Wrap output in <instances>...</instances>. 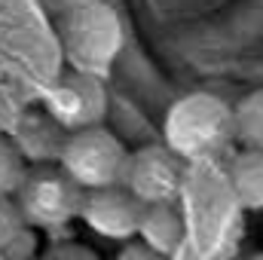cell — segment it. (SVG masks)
Masks as SVG:
<instances>
[{"instance_id":"obj_3","label":"cell","mask_w":263,"mask_h":260,"mask_svg":"<svg viewBox=\"0 0 263 260\" xmlns=\"http://www.w3.org/2000/svg\"><path fill=\"white\" fill-rule=\"evenodd\" d=\"M15 202L34 230L62 233L80 214L83 187L59 162H31L15 190Z\"/></svg>"},{"instance_id":"obj_7","label":"cell","mask_w":263,"mask_h":260,"mask_svg":"<svg viewBox=\"0 0 263 260\" xmlns=\"http://www.w3.org/2000/svg\"><path fill=\"white\" fill-rule=\"evenodd\" d=\"M144 202L132 193L126 184H110V187H89L83 190L80 202V220L101 239L110 242H126L138 233Z\"/></svg>"},{"instance_id":"obj_2","label":"cell","mask_w":263,"mask_h":260,"mask_svg":"<svg viewBox=\"0 0 263 260\" xmlns=\"http://www.w3.org/2000/svg\"><path fill=\"white\" fill-rule=\"evenodd\" d=\"M162 138L184 159H214L236 141L233 107L211 92H190L168 107Z\"/></svg>"},{"instance_id":"obj_8","label":"cell","mask_w":263,"mask_h":260,"mask_svg":"<svg viewBox=\"0 0 263 260\" xmlns=\"http://www.w3.org/2000/svg\"><path fill=\"white\" fill-rule=\"evenodd\" d=\"M9 138L15 141V147L22 150V156L28 162H59V153L65 147L67 129L40 104V107L25 110L15 120Z\"/></svg>"},{"instance_id":"obj_9","label":"cell","mask_w":263,"mask_h":260,"mask_svg":"<svg viewBox=\"0 0 263 260\" xmlns=\"http://www.w3.org/2000/svg\"><path fill=\"white\" fill-rule=\"evenodd\" d=\"M159 257L162 254H178L184 236H187V224L184 214L178 211L175 202H147L138 220V233Z\"/></svg>"},{"instance_id":"obj_10","label":"cell","mask_w":263,"mask_h":260,"mask_svg":"<svg viewBox=\"0 0 263 260\" xmlns=\"http://www.w3.org/2000/svg\"><path fill=\"white\" fill-rule=\"evenodd\" d=\"M37 254V230L25 220L15 196H0V260Z\"/></svg>"},{"instance_id":"obj_5","label":"cell","mask_w":263,"mask_h":260,"mask_svg":"<svg viewBox=\"0 0 263 260\" xmlns=\"http://www.w3.org/2000/svg\"><path fill=\"white\" fill-rule=\"evenodd\" d=\"M67 132L86 129V126H98L107 117V89H104V77L70 67L65 70L46 92L40 101Z\"/></svg>"},{"instance_id":"obj_4","label":"cell","mask_w":263,"mask_h":260,"mask_svg":"<svg viewBox=\"0 0 263 260\" xmlns=\"http://www.w3.org/2000/svg\"><path fill=\"white\" fill-rule=\"evenodd\" d=\"M126 159H129V150L123 147V141L101 123L67 132L65 147L59 153V165L83 190L123 184Z\"/></svg>"},{"instance_id":"obj_15","label":"cell","mask_w":263,"mask_h":260,"mask_svg":"<svg viewBox=\"0 0 263 260\" xmlns=\"http://www.w3.org/2000/svg\"><path fill=\"white\" fill-rule=\"evenodd\" d=\"M120 257H144V260H153L159 257L141 236H132V239H126L123 245H120Z\"/></svg>"},{"instance_id":"obj_13","label":"cell","mask_w":263,"mask_h":260,"mask_svg":"<svg viewBox=\"0 0 263 260\" xmlns=\"http://www.w3.org/2000/svg\"><path fill=\"white\" fill-rule=\"evenodd\" d=\"M28 165L31 162L22 156L15 141L9 135H0V196H15L25 172H28Z\"/></svg>"},{"instance_id":"obj_12","label":"cell","mask_w":263,"mask_h":260,"mask_svg":"<svg viewBox=\"0 0 263 260\" xmlns=\"http://www.w3.org/2000/svg\"><path fill=\"white\" fill-rule=\"evenodd\" d=\"M233 123H236V141H242V147L263 150V89L248 92L233 107Z\"/></svg>"},{"instance_id":"obj_6","label":"cell","mask_w":263,"mask_h":260,"mask_svg":"<svg viewBox=\"0 0 263 260\" xmlns=\"http://www.w3.org/2000/svg\"><path fill=\"white\" fill-rule=\"evenodd\" d=\"M123 184L147 202H178L184 187V156H178L168 144H147L129 153Z\"/></svg>"},{"instance_id":"obj_11","label":"cell","mask_w":263,"mask_h":260,"mask_svg":"<svg viewBox=\"0 0 263 260\" xmlns=\"http://www.w3.org/2000/svg\"><path fill=\"white\" fill-rule=\"evenodd\" d=\"M230 193L242 208H263V150L245 147L242 153L233 156L230 172Z\"/></svg>"},{"instance_id":"obj_14","label":"cell","mask_w":263,"mask_h":260,"mask_svg":"<svg viewBox=\"0 0 263 260\" xmlns=\"http://www.w3.org/2000/svg\"><path fill=\"white\" fill-rule=\"evenodd\" d=\"M46 257H59V260H67V257H80V260H89L95 257V251L92 248H86V245H80V242H70L65 236H52V245L46 248Z\"/></svg>"},{"instance_id":"obj_1","label":"cell","mask_w":263,"mask_h":260,"mask_svg":"<svg viewBox=\"0 0 263 260\" xmlns=\"http://www.w3.org/2000/svg\"><path fill=\"white\" fill-rule=\"evenodd\" d=\"M55 31L70 67L104 77L123 46L117 12L104 0H65L55 12Z\"/></svg>"}]
</instances>
